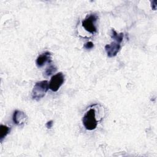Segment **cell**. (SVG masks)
I'll return each mask as SVG.
<instances>
[{
	"label": "cell",
	"instance_id": "7",
	"mask_svg": "<svg viewBox=\"0 0 157 157\" xmlns=\"http://www.w3.org/2000/svg\"><path fill=\"white\" fill-rule=\"evenodd\" d=\"M26 119H27V117L23 112L18 110H16L14 111L13 117H12V120L13 123L17 125H18V126L23 125L26 121Z\"/></svg>",
	"mask_w": 157,
	"mask_h": 157
},
{
	"label": "cell",
	"instance_id": "10",
	"mask_svg": "<svg viewBox=\"0 0 157 157\" xmlns=\"http://www.w3.org/2000/svg\"><path fill=\"white\" fill-rule=\"evenodd\" d=\"M57 69L56 67L53 66V65H50L48 67H47L44 72L45 75H46L47 76H49L50 75H52V74H53L54 72H55L56 71Z\"/></svg>",
	"mask_w": 157,
	"mask_h": 157
},
{
	"label": "cell",
	"instance_id": "8",
	"mask_svg": "<svg viewBox=\"0 0 157 157\" xmlns=\"http://www.w3.org/2000/svg\"><path fill=\"white\" fill-rule=\"evenodd\" d=\"M10 128L6 125L1 124L0 126V141L2 142L3 139L10 132Z\"/></svg>",
	"mask_w": 157,
	"mask_h": 157
},
{
	"label": "cell",
	"instance_id": "11",
	"mask_svg": "<svg viewBox=\"0 0 157 157\" xmlns=\"http://www.w3.org/2000/svg\"><path fill=\"white\" fill-rule=\"evenodd\" d=\"M94 47V45H93V43L92 42H87L86 43H85L83 45V47L86 49H91L93 47Z\"/></svg>",
	"mask_w": 157,
	"mask_h": 157
},
{
	"label": "cell",
	"instance_id": "6",
	"mask_svg": "<svg viewBox=\"0 0 157 157\" xmlns=\"http://www.w3.org/2000/svg\"><path fill=\"white\" fill-rule=\"evenodd\" d=\"M52 61L51 53L48 52H45L39 55L36 61V64L38 67H41L47 63H50Z\"/></svg>",
	"mask_w": 157,
	"mask_h": 157
},
{
	"label": "cell",
	"instance_id": "9",
	"mask_svg": "<svg viewBox=\"0 0 157 157\" xmlns=\"http://www.w3.org/2000/svg\"><path fill=\"white\" fill-rule=\"evenodd\" d=\"M111 37L113 39L115 40V41H117L121 44L123 39V33H120L118 34L113 29H112L111 31Z\"/></svg>",
	"mask_w": 157,
	"mask_h": 157
},
{
	"label": "cell",
	"instance_id": "1",
	"mask_svg": "<svg viewBox=\"0 0 157 157\" xmlns=\"http://www.w3.org/2000/svg\"><path fill=\"white\" fill-rule=\"evenodd\" d=\"M49 89V83L47 80L37 82L34 85L32 90V98L38 101L43 98Z\"/></svg>",
	"mask_w": 157,
	"mask_h": 157
},
{
	"label": "cell",
	"instance_id": "12",
	"mask_svg": "<svg viewBox=\"0 0 157 157\" xmlns=\"http://www.w3.org/2000/svg\"><path fill=\"white\" fill-rule=\"evenodd\" d=\"M151 9L154 10H155L156 9V7H157V1L156 0H154V1H152L151 2Z\"/></svg>",
	"mask_w": 157,
	"mask_h": 157
},
{
	"label": "cell",
	"instance_id": "5",
	"mask_svg": "<svg viewBox=\"0 0 157 157\" xmlns=\"http://www.w3.org/2000/svg\"><path fill=\"white\" fill-rule=\"evenodd\" d=\"M121 48V44L120 43L114 41L112 42L110 44H107L105 46V50L107 53V55L109 57L112 58L117 55L118 52Z\"/></svg>",
	"mask_w": 157,
	"mask_h": 157
},
{
	"label": "cell",
	"instance_id": "2",
	"mask_svg": "<svg viewBox=\"0 0 157 157\" xmlns=\"http://www.w3.org/2000/svg\"><path fill=\"white\" fill-rule=\"evenodd\" d=\"M82 123L86 129L91 131L97 127L98 122L95 117V110L91 109L88 110L82 118Z\"/></svg>",
	"mask_w": 157,
	"mask_h": 157
},
{
	"label": "cell",
	"instance_id": "3",
	"mask_svg": "<svg viewBox=\"0 0 157 157\" xmlns=\"http://www.w3.org/2000/svg\"><path fill=\"white\" fill-rule=\"evenodd\" d=\"M97 20V15L95 13H91L89 15H87L86 17L82 21V26L86 31L91 34H94L97 31V28L96 27V22Z\"/></svg>",
	"mask_w": 157,
	"mask_h": 157
},
{
	"label": "cell",
	"instance_id": "4",
	"mask_svg": "<svg viewBox=\"0 0 157 157\" xmlns=\"http://www.w3.org/2000/svg\"><path fill=\"white\" fill-rule=\"evenodd\" d=\"M64 75L62 72H58L53 75L49 82V88L53 92L57 91L63 84Z\"/></svg>",
	"mask_w": 157,
	"mask_h": 157
},
{
	"label": "cell",
	"instance_id": "13",
	"mask_svg": "<svg viewBox=\"0 0 157 157\" xmlns=\"http://www.w3.org/2000/svg\"><path fill=\"white\" fill-rule=\"evenodd\" d=\"M53 121L52 120H50L47 122L45 126L48 129H50L53 126Z\"/></svg>",
	"mask_w": 157,
	"mask_h": 157
}]
</instances>
